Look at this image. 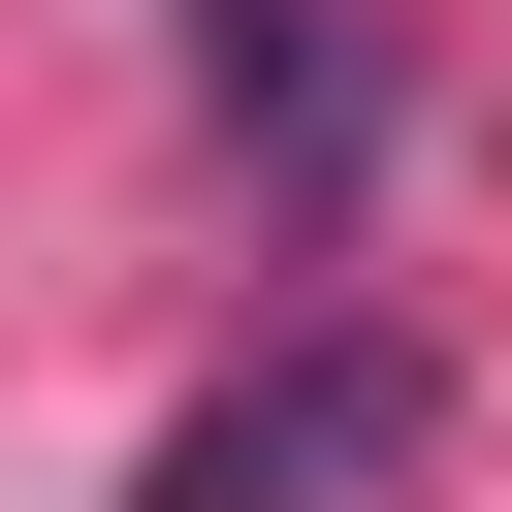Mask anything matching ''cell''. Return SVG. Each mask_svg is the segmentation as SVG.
Returning a JSON list of instances; mask_svg holds the SVG:
<instances>
[{"label":"cell","instance_id":"1","mask_svg":"<svg viewBox=\"0 0 512 512\" xmlns=\"http://www.w3.org/2000/svg\"><path fill=\"white\" fill-rule=\"evenodd\" d=\"M416 448H448V352H416V320H288L256 384H192V416H160V480H128V512H384Z\"/></svg>","mask_w":512,"mask_h":512},{"label":"cell","instance_id":"2","mask_svg":"<svg viewBox=\"0 0 512 512\" xmlns=\"http://www.w3.org/2000/svg\"><path fill=\"white\" fill-rule=\"evenodd\" d=\"M192 32H224V96L288 128V192H352V160H384V64H352L320 0H192Z\"/></svg>","mask_w":512,"mask_h":512}]
</instances>
